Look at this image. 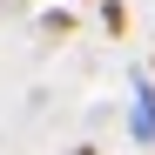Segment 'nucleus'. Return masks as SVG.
<instances>
[{"mask_svg":"<svg viewBox=\"0 0 155 155\" xmlns=\"http://www.w3.org/2000/svg\"><path fill=\"white\" fill-rule=\"evenodd\" d=\"M101 27H108V34H128V7H121V0L101 7Z\"/></svg>","mask_w":155,"mask_h":155,"instance_id":"2","label":"nucleus"},{"mask_svg":"<svg viewBox=\"0 0 155 155\" xmlns=\"http://www.w3.org/2000/svg\"><path fill=\"white\" fill-rule=\"evenodd\" d=\"M128 128L155 148V81H148V74H135V115H128Z\"/></svg>","mask_w":155,"mask_h":155,"instance_id":"1","label":"nucleus"},{"mask_svg":"<svg viewBox=\"0 0 155 155\" xmlns=\"http://www.w3.org/2000/svg\"><path fill=\"white\" fill-rule=\"evenodd\" d=\"M74 155H94V148H74Z\"/></svg>","mask_w":155,"mask_h":155,"instance_id":"3","label":"nucleus"}]
</instances>
